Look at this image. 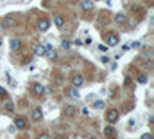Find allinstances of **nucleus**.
Here are the masks:
<instances>
[{"label":"nucleus","instance_id":"f03ea898","mask_svg":"<svg viewBox=\"0 0 154 139\" xmlns=\"http://www.w3.org/2000/svg\"><path fill=\"white\" fill-rule=\"evenodd\" d=\"M119 36L116 33H108L106 34V47H116L119 43Z\"/></svg>","mask_w":154,"mask_h":139},{"label":"nucleus","instance_id":"2eb2a0df","mask_svg":"<svg viewBox=\"0 0 154 139\" xmlns=\"http://www.w3.org/2000/svg\"><path fill=\"white\" fill-rule=\"evenodd\" d=\"M54 23H56V26H57V28H62V26L65 25V19H63L62 16H56Z\"/></svg>","mask_w":154,"mask_h":139},{"label":"nucleus","instance_id":"20e7f679","mask_svg":"<svg viewBox=\"0 0 154 139\" xmlns=\"http://www.w3.org/2000/svg\"><path fill=\"white\" fill-rule=\"evenodd\" d=\"M50 20L48 19H42V20H39V23H37V29H39L40 33H43V31H48L50 29Z\"/></svg>","mask_w":154,"mask_h":139},{"label":"nucleus","instance_id":"1a4fd4ad","mask_svg":"<svg viewBox=\"0 0 154 139\" xmlns=\"http://www.w3.org/2000/svg\"><path fill=\"white\" fill-rule=\"evenodd\" d=\"M14 125H16V128H19V130L26 128V121H25V118H16V119H14Z\"/></svg>","mask_w":154,"mask_h":139},{"label":"nucleus","instance_id":"9b49d317","mask_svg":"<svg viewBox=\"0 0 154 139\" xmlns=\"http://www.w3.org/2000/svg\"><path fill=\"white\" fill-rule=\"evenodd\" d=\"M34 53L39 57H43L45 54H46V48H45V45H42V43H39V45H36V50H34Z\"/></svg>","mask_w":154,"mask_h":139},{"label":"nucleus","instance_id":"c756f323","mask_svg":"<svg viewBox=\"0 0 154 139\" xmlns=\"http://www.w3.org/2000/svg\"><path fill=\"white\" fill-rule=\"evenodd\" d=\"M89 139H97V138H96V136H91V138H89Z\"/></svg>","mask_w":154,"mask_h":139},{"label":"nucleus","instance_id":"4be33fe9","mask_svg":"<svg viewBox=\"0 0 154 139\" xmlns=\"http://www.w3.org/2000/svg\"><path fill=\"white\" fill-rule=\"evenodd\" d=\"M5 25H6V26L14 25V20H13V19H5Z\"/></svg>","mask_w":154,"mask_h":139},{"label":"nucleus","instance_id":"f3484780","mask_svg":"<svg viewBox=\"0 0 154 139\" xmlns=\"http://www.w3.org/2000/svg\"><path fill=\"white\" fill-rule=\"evenodd\" d=\"M93 107L97 108V110H100V108H103V107H105V102H102V100H96V102L93 104Z\"/></svg>","mask_w":154,"mask_h":139},{"label":"nucleus","instance_id":"7c9ffc66","mask_svg":"<svg viewBox=\"0 0 154 139\" xmlns=\"http://www.w3.org/2000/svg\"><path fill=\"white\" fill-rule=\"evenodd\" d=\"M93 2H100V0H93Z\"/></svg>","mask_w":154,"mask_h":139},{"label":"nucleus","instance_id":"ddd939ff","mask_svg":"<svg viewBox=\"0 0 154 139\" xmlns=\"http://www.w3.org/2000/svg\"><path fill=\"white\" fill-rule=\"evenodd\" d=\"M9 45H11V50H13V51H19V50H20V47H22V42L19 39H13L9 42Z\"/></svg>","mask_w":154,"mask_h":139},{"label":"nucleus","instance_id":"9d476101","mask_svg":"<svg viewBox=\"0 0 154 139\" xmlns=\"http://www.w3.org/2000/svg\"><path fill=\"white\" fill-rule=\"evenodd\" d=\"M63 114L66 116V118H74V116H76V108L73 107V105H68V107L65 108V110H63Z\"/></svg>","mask_w":154,"mask_h":139},{"label":"nucleus","instance_id":"6ab92c4d","mask_svg":"<svg viewBox=\"0 0 154 139\" xmlns=\"http://www.w3.org/2000/svg\"><path fill=\"white\" fill-rule=\"evenodd\" d=\"M69 47H71V42H69V40H66V39H63L62 40V48H63V50H68Z\"/></svg>","mask_w":154,"mask_h":139},{"label":"nucleus","instance_id":"2f4dec72","mask_svg":"<svg viewBox=\"0 0 154 139\" xmlns=\"http://www.w3.org/2000/svg\"><path fill=\"white\" fill-rule=\"evenodd\" d=\"M0 45H2V42H0Z\"/></svg>","mask_w":154,"mask_h":139},{"label":"nucleus","instance_id":"f8f14e48","mask_svg":"<svg viewBox=\"0 0 154 139\" xmlns=\"http://www.w3.org/2000/svg\"><path fill=\"white\" fill-rule=\"evenodd\" d=\"M66 94H68V97H71V99H74V100L80 99V94H79L77 88H71V90H68V91H66Z\"/></svg>","mask_w":154,"mask_h":139},{"label":"nucleus","instance_id":"4468645a","mask_svg":"<svg viewBox=\"0 0 154 139\" xmlns=\"http://www.w3.org/2000/svg\"><path fill=\"white\" fill-rule=\"evenodd\" d=\"M116 22H117L119 25H125V22H126V16H125L123 13L116 14Z\"/></svg>","mask_w":154,"mask_h":139},{"label":"nucleus","instance_id":"cd10ccee","mask_svg":"<svg viewBox=\"0 0 154 139\" xmlns=\"http://www.w3.org/2000/svg\"><path fill=\"white\" fill-rule=\"evenodd\" d=\"M3 94H5V90H3V88H0V96H3Z\"/></svg>","mask_w":154,"mask_h":139},{"label":"nucleus","instance_id":"393cba45","mask_svg":"<svg viewBox=\"0 0 154 139\" xmlns=\"http://www.w3.org/2000/svg\"><path fill=\"white\" fill-rule=\"evenodd\" d=\"M131 47H134V48H140L142 45H140V42H134L133 45H131Z\"/></svg>","mask_w":154,"mask_h":139},{"label":"nucleus","instance_id":"5701e85b","mask_svg":"<svg viewBox=\"0 0 154 139\" xmlns=\"http://www.w3.org/2000/svg\"><path fill=\"white\" fill-rule=\"evenodd\" d=\"M99 50H100V51H105V53H106V51H108V47H106V45H99Z\"/></svg>","mask_w":154,"mask_h":139},{"label":"nucleus","instance_id":"423d86ee","mask_svg":"<svg viewBox=\"0 0 154 139\" xmlns=\"http://www.w3.org/2000/svg\"><path fill=\"white\" fill-rule=\"evenodd\" d=\"M103 133H105V136H106L108 139H116V136H117V131H116L114 127H105V130H103Z\"/></svg>","mask_w":154,"mask_h":139},{"label":"nucleus","instance_id":"a211bd4d","mask_svg":"<svg viewBox=\"0 0 154 139\" xmlns=\"http://www.w3.org/2000/svg\"><path fill=\"white\" fill-rule=\"evenodd\" d=\"M146 80H148V77H146L145 74H140V76L137 77V82H139V84H146Z\"/></svg>","mask_w":154,"mask_h":139},{"label":"nucleus","instance_id":"dca6fc26","mask_svg":"<svg viewBox=\"0 0 154 139\" xmlns=\"http://www.w3.org/2000/svg\"><path fill=\"white\" fill-rule=\"evenodd\" d=\"M5 108L9 111V113H14V110H16V108H14V104L11 102V100H6V104H5Z\"/></svg>","mask_w":154,"mask_h":139},{"label":"nucleus","instance_id":"bb28decb","mask_svg":"<svg viewBox=\"0 0 154 139\" xmlns=\"http://www.w3.org/2000/svg\"><path fill=\"white\" fill-rule=\"evenodd\" d=\"M54 139H68V138H65V136H60V134H59V136H56Z\"/></svg>","mask_w":154,"mask_h":139},{"label":"nucleus","instance_id":"6e6552de","mask_svg":"<svg viewBox=\"0 0 154 139\" xmlns=\"http://www.w3.org/2000/svg\"><path fill=\"white\" fill-rule=\"evenodd\" d=\"M32 93H34L36 96H43L45 94V87L42 84H39V82H36V84L32 85Z\"/></svg>","mask_w":154,"mask_h":139},{"label":"nucleus","instance_id":"0eeeda50","mask_svg":"<svg viewBox=\"0 0 154 139\" xmlns=\"http://www.w3.org/2000/svg\"><path fill=\"white\" fill-rule=\"evenodd\" d=\"M80 8L85 11V13H89V11H93L94 8V2L93 0H83V2L80 3Z\"/></svg>","mask_w":154,"mask_h":139},{"label":"nucleus","instance_id":"7ed1b4c3","mask_svg":"<svg viewBox=\"0 0 154 139\" xmlns=\"http://www.w3.org/2000/svg\"><path fill=\"white\" fill-rule=\"evenodd\" d=\"M71 82H73L74 88H80L82 85L85 84V79H83V76H80V74H74L73 79H71Z\"/></svg>","mask_w":154,"mask_h":139},{"label":"nucleus","instance_id":"412c9836","mask_svg":"<svg viewBox=\"0 0 154 139\" xmlns=\"http://www.w3.org/2000/svg\"><path fill=\"white\" fill-rule=\"evenodd\" d=\"M140 139H153V134H149V133H143L140 136Z\"/></svg>","mask_w":154,"mask_h":139},{"label":"nucleus","instance_id":"f257e3e1","mask_svg":"<svg viewBox=\"0 0 154 139\" xmlns=\"http://www.w3.org/2000/svg\"><path fill=\"white\" fill-rule=\"evenodd\" d=\"M106 121L110 124H116L119 121V111L116 110V108H110V110L106 111Z\"/></svg>","mask_w":154,"mask_h":139},{"label":"nucleus","instance_id":"c85d7f7f","mask_svg":"<svg viewBox=\"0 0 154 139\" xmlns=\"http://www.w3.org/2000/svg\"><path fill=\"white\" fill-rule=\"evenodd\" d=\"M142 2H143V3H149L151 0H142Z\"/></svg>","mask_w":154,"mask_h":139},{"label":"nucleus","instance_id":"39448f33","mask_svg":"<svg viewBox=\"0 0 154 139\" xmlns=\"http://www.w3.org/2000/svg\"><path fill=\"white\" fill-rule=\"evenodd\" d=\"M31 118L34 119L36 122H39V121H42L43 119V113H42V110H40L39 107H36V108H32V111H31Z\"/></svg>","mask_w":154,"mask_h":139},{"label":"nucleus","instance_id":"b1692460","mask_svg":"<svg viewBox=\"0 0 154 139\" xmlns=\"http://www.w3.org/2000/svg\"><path fill=\"white\" fill-rule=\"evenodd\" d=\"M100 61H102L103 63H108V62H110V59H108L106 56H103V57H100Z\"/></svg>","mask_w":154,"mask_h":139},{"label":"nucleus","instance_id":"aec40b11","mask_svg":"<svg viewBox=\"0 0 154 139\" xmlns=\"http://www.w3.org/2000/svg\"><path fill=\"white\" fill-rule=\"evenodd\" d=\"M37 139H51V138H50V134H48V133H42V134H39V138H37Z\"/></svg>","mask_w":154,"mask_h":139},{"label":"nucleus","instance_id":"a878e982","mask_svg":"<svg viewBox=\"0 0 154 139\" xmlns=\"http://www.w3.org/2000/svg\"><path fill=\"white\" fill-rule=\"evenodd\" d=\"M130 48H133V47H131V45L128 43V45H125V47H123V50H130Z\"/></svg>","mask_w":154,"mask_h":139}]
</instances>
